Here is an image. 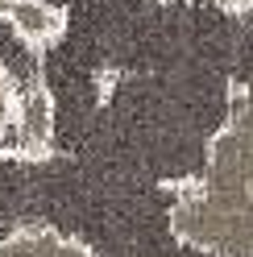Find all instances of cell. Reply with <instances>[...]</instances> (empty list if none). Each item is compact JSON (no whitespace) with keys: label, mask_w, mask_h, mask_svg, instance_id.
Returning <instances> with one entry per match:
<instances>
[{"label":"cell","mask_w":253,"mask_h":257,"mask_svg":"<svg viewBox=\"0 0 253 257\" xmlns=\"http://www.w3.org/2000/svg\"><path fill=\"white\" fill-rule=\"evenodd\" d=\"M0 257H91V249L54 228H0Z\"/></svg>","instance_id":"obj_2"},{"label":"cell","mask_w":253,"mask_h":257,"mask_svg":"<svg viewBox=\"0 0 253 257\" xmlns=\"http://www.w3.org/2000/svg\"><path fill=\"white\" fill-rule=\"evenodd\" d=\"M170 228L199 253L253 257V79L212 141L203 174L179 191Z\"/></svg>","instance_id":"obj_1"},{"label":"cell","mask_w":253,"mask_h":257,"mask_svg":"<svg viewBox=\"0 0 253 257\" xmlns=\"http://www.w3.org/2000/svg\"><path fill=\"white\" fill-rule=\"evenodd\" d=\"M5 9H9V0H0V13H5Z\"/></svg>","instance_id":"obj_4"},{"label":"cell","mask_w":253,"mask_h":257,"mask_svg":"<svg viewBox=\"0 0 253 257\" xmlns=\"http://www.w3.org/2000/svg\"><path fill=\"white\" fill-rule=\"evenodd\" d=\"M5 17L13 21V29L34 42V46H50L62 25H67V17H62V5H50V0H9Z\"/></svg>","instance_id":"obj_3"}]
</instances>
